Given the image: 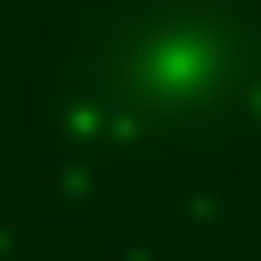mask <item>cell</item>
<instances>
[{
    "label": "cell",
    "mask_w": 261,
    "mask_h": 261,
    "mask_svg": "<svg viewBox=\"0 0 261 261\" xmlns=\"http://www.w3.org/2000/svg\"><path fill=\"white\" fill-rule=\"evenodd\" d=\"M0 261H33V228L16 212H0Z\"/></svg>",
    "instance_id": "obj_3"
},
{
    "label": "cell",
    "mask_w": 261,
    "mask_h": 261,
    "mask_svg": "<svg viewBox=\"0 0 261 261\" xmlns=\"http://www.w3.org/2000/svg\"><path fill=\"white\" fill-rule=\"evenodd\" d=\"M41 196H49V220H65V228H98L106 204H114V163H106L98 147H49V179H41Z\"/></svg>",
    "instance_id": "obj_2"
},
{
    "label": "cell",
    "mask_w": 261,
    "mask_h": 261,
    "mask_svg": "<svg viewBox=\"0 0 261 261\" xmlns=\"http://www.w3.org/2000/svg\"><path fill=\"white\" fill-rule=\"evenodd\" d=\"M0 171H8V139H0Z\"/></svg>",
    "instance_id": "obj_6"
},
{
    "label": "cell",
    "mask_w": 261,
    "mask_h": 261,
    "mask_svg": "<svg viewBox=\"0 0 261 261\" xmlns=\"http://www.w3.org/2000/svg\"><path fill=\"white\" fill-rule=\"evenodd\" d=\"M114 261H147V245H114Z\"/></svg>",
    "instance_id": "obj_4"
},
{
    "label": "cell",
    "mask_w": 261,
    "mask_h": 261,
    "mask_svg": "<svg viewBox=\"0 0 261 261\" xmlns=\"http://www.w3.org/2000/svg\"><path fill=\"white\" fill-rule=\"evenodd\" d=\"M261 0H73L33 73L49 147H98L163 212L253 147Z\"/></svg>",
    "instance_id": "obj_1"
},
{
    "label": "cell",
    "mask_w": 261,
    "mask_h": 261,
    "mask_svg": "<svg viewBox=\"0 0 261 261\" xmlns=\"http://www.w3.org/2000/svg\"><path fill=\"white\" fill-rule=\"evenodd\" d=\"M253 147H261V98H253Z\"/></svg>",
    "instance_id": "obj_5"
}]
</instances>
